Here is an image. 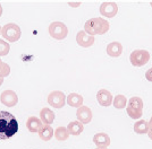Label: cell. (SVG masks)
Listing matches in <instances>:
<instances>
[{
  "label": "cell",
  "instance_id": "obj_4",
  "mask_svg": "<svg viewBox=\"0 0 152 149\" xmlns=\"http://www.w3.org/2000/svg\"><path fill=\"white\" fill-rule=\"evenodd\" d=\"M1 35L8 42H16L22 36V31L18 25L9 23L1 28Z\"/></svg>",
  "mask_w": 152,
  "mask_h": 149
},
{
  "label": "cell",
  "instance_id": "obj_18",
  "mask_svg": "<svg viewBox=\"0 0 152 149\" xmlns=\"http://www.w3.org/2000/svg\"><path fill=\"white\" fill-rule=\"evenodd\" d=\"M66 99H67V104L72 106V107H77L78 108L83 104V97L80 94L72 93L66 97Z\"/></svg>",
  "mask_w": 152,
  "mask_h": 149
},
{
  "label": "cell",
  "instance_id": "obj_28",
  "mask_svg": "<svg viewBox=\"0 0 152 149\" xmlns=\"http://www.w3.org/2000/svg\"><path fill=\"white\" fill-rule=\"evenodd\" d=\"M149 128H152V116L150 119V121H149Z\"/></svg>",
  "mask_w": 152,
  "mask_h": 149
},
{
  "label": "cell",
  "instance_id": "obj_22",
  "mask_svg": "<svg viewBox=\"0 0 152 149\" xmlns=\"http://www.w3.org/2000/svg\"><path fill=\"white\" fill-rule=\"evenodd\" d=\"M113 104L117 110H123L125 108L127 105V98L124 95H117L114 99H113Z\"/></svg>",
  "mask_w": 152,
  "mask_h": 149
},
{
  "label": "cell",
  "instance_id": "obj_19",
  "mask_svg": "<svg viewBox=\"0 0 152 149\" xmlns=\"http://www.w3.org/2000/svg\"><path fill=\"white\" fill-rule=\"evenodd\" d=\"M39 137L43 140V141H49L51 138L53 137V129L51 125H42V128L38 132Z\"/></svg>",
  "mask_w": 152,
  "mask_h": 149
},
{
  "label": "cell",
  "instance_id": "obj_26",
  "mask_svg": "<svg viewBox=\"0 0 152 149\" xmlns=\"http://www.w3.org/2000/svg\"><path fill=\"white\" fill-rule=\"evenodd\" d=\"M68 5L72 7H78L81 5V2H68Z\"/></svg>",
  "mask_w": 152,
  "mask_h": 149
},
{
  "label": "cell",
  "instance_id": "obj_7",
  "mask_svg": "<svg viewBox=\"0 0 152 149\" xmlns=\"http://www.w3.org/2000/svg\"><path fill=\"white\" fill-rule=\"evenodd\" d=\"M48 103L55 108H61L66 104V96L60 90L51 92L48 96Z\"/></svg>",
  "mask_w": 152,
  "mask_h": 149
},
{
  "label": "cell",
  "instance_id": "obj_2",
  "mask_svg": "<svg viewBox=\"0 0 152 149\" xmlns=\"http://www.w3.org/2000/svg\"><path fill=\"white\" fill-rule=\"evenodd\" d=\"M109 31V23L108 20L102 17H94L86 20L84 25V32L91 36L94 35H103Z\"/></svg>",
  "mask_w": 152,
  "mask_h": 149
},
{
  "label": "cell",
  "instance_id": "obj_20",
  "mask_svg": "<svg viewBox=\"0 0 152 149\" xmlns=\"http://www.w3.org/2000/svg\"><path fill=\"white\" fill-rule=\"evenodd\" d=\"M149 131V123L145 120H139L134 124V132L137 135H146Z\"/></svg>",
  "mask_w": 152,
  "mask_h": 149
},
{
  "label": "cell",
  "instance_id": "obj_32",
  "mask_svg": "<svg viewBox=\"0 0 152 149\" xmlns=\"http://www.w3.org/2000/svg\"><path fill=\"white\" fill-rule=\"evenodd\" d=\"M96 149H108V148H96Z\"/></svg>",
  "mask_w": 152,
  "mask_h": 149
},
{
  "label": "cell",
  "instance_id": "obj_23",
  "mask_svg": "<svg viewBox=\"0 0 152 149\" xmlns=\"http://www.w3.org/2000/svg\"><path fill=\"white\" fill-rule=\"evenodd\" d=\"M10 45L5 40H0V56H5L9 53Z\"/></svg>",
  "mask_w": 152,
  "mask_h": 149
},
{
  "label": "cell",
  "instance_id": "obj_24",
  "mask_svg": "<svg viewBox=\"0 0 152 149\" xmlns=\"http://www.w3.org/2000/svg\"><path fill=\"white\" fill-rule=\"evenodd\" d=\"M10 74V67H9V64L6 63V62H2V64H1V67H0V78H5L7 76H9Z\"/></svg>",
  "mask_w": 152,
  "mask_h": 149
},
{
  "label": "cell",
  "instance_id": "obj_27",
  "mask_svg": "<svg viewBox=\"0 0 152 149\" xmlns=\"http://www.w3.org/2000/svg\"><path fill=\"white\" fill-rule=\"evenodd\" d=\"M148 136H149V138L152 140V128H149V131H148V133H146Z\"/></svg>",
  "mask_w": 152,
  "mask_h": 149
},
{
  "label": "cell",
  "instance_id": "obj_8",
  "mask_svg": "<svg viewBox=\"0 0 152 149\" xmlns=\"http://www.w3.org/2000/svg\"><path fill=\"white\" fill-rule=\"evenodd\" d=\"M0 102L7 107H14L18 103V97L14 90L7 89V90H4L0 95Z\"/></svg>",
  "mask_w": 152,
  "mask_h": 149
},
{
  "label": "cell",
  "instance_id": "obj_17",
  "mask_svg": "<svg viewBox=\"0 0 152 149\" xmlns=\"http://www.w3.org/2000/svg\"><path fill=\"white\" fill-rule=\"evenodd\" d=\"M84 130V125L78 121H72L67 125V131L69 135L73 136H80Z\"/></svg>",
  "mask_w": 152,
  "mask_h": 149
},
{
  "label": "cell",
  "instance_id": "obj_33",
  "mask_svg": "<svg viewBox=\"0 0 152 149\" xmlns=\"http://www.w3.org/2000/svg\"><path fill=\"white\" fill-rule=\"evenodd\" d=\"M0 34H1V27H0Z\"/></svg>",
  "mask_w": 152,
  "mask_h": 149
},
{
  "label": "cell",
  "instance_id": "obj_31",
  "mask_svg": "<svg viewBox=\"0 0 152 149\" xmlns=\"http://www.w3.org/2000/svg\"><path fill=\"white\" fill-rule=\"evenodd\" d=\"M1 64H2V61H1V60H0V67H1Z\"/></svg>",
  "mask_w": 152,
  "mask_h": 149
},
{
  "label": "cell",
  "instance_id": "obj_34",
  "mask_svg": "<svg viewBox=\"0 0 152 149\" xmlns=\"http://www.w3.org/2000/svg\"><path fill=\"white\" fill-rule=\"evenodd\" d=\"M151 6H152V2H151Z\"/></svg>",
  "mask_w": 152,
  "mask_h": 149
},
{
  "label": "cell",
  "instance_id": "obj_25",
  "mask_svg": "<svg viewBox=\"0 0 152 149\" xmlns=\"http://www.w3.org/2000/svg\"><path fill=\"white\" fill-rule=\"evenodd\" d=\"M145 78H146V80H149L152 82V68L148 69L145 71Z\"/></svg>",
  "mask_w": 152,
  "mask_h": 149
},
{
  "label": "cell",
  "instance_id": "obj_3",
  "mask_svg": "<svg viewBox=\"0 0 152 149\" xmlns=\"http://www.w3.org/2000/svg\"><path fill=\"white\" fill-rule=\"evenodd\" d=\"M142 111H143V101L140 98L139 96H134L129 99L126 107V112L128 116L134 120H139L142 116Z\"/></svg>",
  "mask_w": 152,
  "mask_h": 149
},
{
  "label": "cell",
  "instance_id": "obj_1",
  "mask_svg": "<svg viewBox=\"0 0 152 149\" xmlns=\"http://www.w3.org/2000/svg\"><path fill=\"white\" fill-rule=\"evenodd\" d=\"M18 131V121L12 113L0 111V140H6Z\"/></svg>",
  "mask_w": 152,
  "mask_h": 149
},
{
  "label": "cell",
  "instance_id": "obj_6",
  "mask_svg": "<svg viewBox=\"0 0 152 149\" xmlns=\"http://www.w3.org/2000/svg\"><path fill=\"white\" fill-rule=\"evenodd\" d=\"M49 34L55 40H64L68 35V28L61 22H53L49 26Z\"/></svg>",
  "mask_w": 152,
  "mask_h": 149
},
{
  "label": "cell",
  "instance_id": "obj_5",
  "mask_svg": "<svg viewBox=\"0 0 152 149\" xmlns=\"http://www.w3.org/2000/svg\"><path fill=\"white\" fill-rule=\"evenodd\" d=\"M150 53L146 50H134L129 56L131 64L134 67H143L149 62Z\"/></svg>",
  "mask_w": 152,
  "mask_h": 149
},
{
  "label": "cell",
  "instance_id": "obj_10",
  "mask_svg": "<svg viewBox=\"0 0 152 149\" xmlns=\"http://www.w3.org/2000/svg\"><path fill=\"white\" fill-rule=\"evenodd\" d=\"M76 118H77V121L81 122V123L84 125V124H88L91 122L92 120V111L89 106H81L77 108V112H76Z\"/></svg>",
  "mask_w": 152,
  "mask_h": 149
},
{
  "label": "cell",
  "instance_id": "obj_9",
  "mask_svg": "<svg viewBox=\"0 0 152 149\" xmlns=\"http://www.w3.org/2000/svg\"><path fill=\"white\" fill-rule=\"evenodd\" d=\"M118 12V6L116 2H111V1H106V2H102L101 6H100V14H101L103 17H109V18H113L117 15Z\"/></svg>",
  "mask_w": 152,
  "mask_h": 149
},
{
  "label": "cell",
  "instance_id": "obj_12",
  "mask_svg": "<svg viewBox=\"0 0 152 149\" xmlns=\"http://www.w3.org/2000/svg\"><path fill=\"white\" fill-rule=\"evenodd\" d=\"M96 99L101 106L108 107L113 104V95L107 89H100L96 94Z\"/></svg>",
  "mask_w": 152,
  "mask_h": 149
},
{
  "label": "cell",
  "instance_id": "obj_16",
  "mask_svg": "<svg viewBox=\"0 0 152 149\" xmlns=\"http://www.w3.org/2000/svg\"><path fill=\"white\" fill-rule=\"evenodd\" d=\"M107 53L109 56L113 58H118L123 53V46L119 42H111L108 44L107 46Z\"/></svg>",
  "mask_w": 152,
  "mask_h": 149
},
{
  "label": "cell",
  "instance_id": "obj_15",
  "mask_svg": "<svg viewBox=\"0 0 152 149\" xmlns=\"http://www.w3.org/2000/svg\"><path fill=\"white\" fill-rule=\"evenodd\" d=\"M55 116H56L55 113L48 107L42 108L41 112H40V120H41L42 123H45V125H50V124L53 123Z\"/></svg>",
  "mask_w": 152,
  "mask_h": 149
},
{
  "label": "cell",
  "instance_id": "obj_11",
  "mask_svg": "<svg viewBox=\"0 0 152 149\" xmlns=\"http://www.w3.org/2000/svg\"><path fill=\"white\" fill-rule=\"evenodd\" d=\"M76 42L82 48H90L94 44V36H91L84 31H80L76 35Z\"/></svg>",
  "mask_w": 152,
  "mask_h": 149
},
{
  "label": "cell",
  "instance_id": "obj_13",
  "mask_svg": "<svg viewBox=\"0 0 152 149\" xmlns=\"http://www.w3.org/2000/svg\"><path fill=\"white\" fill-rule=\"evenodd\" d=\"M93 142L98 148H108L110 146V138L104 132H99L93 137Z\"/></svg>",
  "mask_w": 152,
  "mask_h": 149
},
{
  "label": "cell",
  "instance_id": "obj_14",
  "mask_svg": "<svg viewBox=\"0 0 152 149\" xmlns=\"http://www.w3.org/2000/svg\"><path fill=\"white\" fill-rule=\"evenodd\" d=\"M42 122H41V120L37 116H30V118L27 119V121H26V128H27V130L32 132V133H35V132H39L40 129L42 128Z\"/></svg>",
  "mask_w": 152,
  "mask_h": 149
},
{
  "label": "cell",
  "instance_id": "obj_29",
  "mask_svg": "<svg viewBox=\"0 0 152 149\" xmlns=\"http://www.w3.org/2000/svg\"><path fill=\"white\" fill-rule=\"evenodd\" d=\"M1 15H2V6H1V4H0V17H1Z\"/></svg>",
  "mask_w": 152,
  "mask_h": 149
},
{
  "label": "cell",
  "instance_id": "obj_21",
  "mask_svg": "<svg viewBox=\"0 0 152 149\" xmlns=\"http://www.w3.org/2000/svg\"><path fill=\"white\" fill-rule=\"evenodd\" d=\"M53 136L58 141H65V140L68 139L69 133H68L66 127H58L57 129L53 131Z\"/></svg>",
  "mask_w": 152,
  "mask_h": 149
},
{
  "label": "cell",
  "instance_id": "obj_30",
  "mask_svg": "<svg viewBox=\"0 0 152 149\" xmlns=\"http://www.w3.org/2000/svg\"><path fill=\"white\" fill-rule=\"evenodd\" d=\"M2 84H4V79H2V78H0V86H1Z\"/></svg>",
  "mask_w": 152,
  "mask_h": 149
}]
</instances>
